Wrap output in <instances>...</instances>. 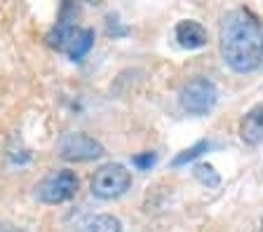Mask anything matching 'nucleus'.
Masks as SVG:
<instances>
[{
  "label": "nucleus",
  "mask_w": 263,
  "mask_h": 232,
  "mask_svg": "<svg viewBox=\"0 0 263 232\" xmlns=\"http://www.w3.org/2000/svg\"><path fill=\"white\" fill-rule=\"evenodd\" d=\"M174 35L183 50H197V47L207 45V31H204V26L200 22H193V19H183V22L176 24Z\"/></svg>",
  "instance_id": "obj_7"
},
{
  "label": "nucleus",
  "mask_w": 263,
  "mask_h": 232,
  "mask_svg": "<svg viewBox=\"0 0 263 232\" xmlns=\"http://www.w3.org/2000/svg\"><path fill=\"white\" fill-rule=\"evenodd\" d=\"M207 148H209V141H197L193 148H188V150H183L181 155H176L172 164H174V166H183L186 162H193L195 157H200V155H202Z\"/></svg>",
  "instance_id": "obj_12"
},
{
  "label": "nucleus",
  "mask_w": 263,
  "mask_h": 232,
  "mask_svg": "<svg viewBox=\"0 0 263 232\" xmlns=\"http://www.w3.org/2000/svg\"><path fill=\"white\" fill-rule=\"evenodd\" d=\"M240 138L247 145L263 143V101L249 108L240 120Z\"/></svg>",
  "instance_id": "obj_6"
},
{
  "label": "nucleus",
  "mask_w": 263,
  "mask_h": 232,
  "mask_svg": "<svg viewBox=\"0 0 263 232\" xmlns=\"http://www.w3.org/2000/svg\"><path fill=\"white\" fill-rule=\"evenodd\" d=\"M195 178L200 183H204V185H207V188H216V185H219L221 183V176H219V172H216V169H214L212 164H207V162H200V164L195 166Z\"/></svg>",
  "instance_id": "obj_11"
},
{
  "label": "nucleus",
  "mask_w": 263,
  "mask_h": 232,
  "mask_svg": "<svg viewBox=\"0 0 263 232\" xmlns=\"http://www.w3.org/2000/svg\"><path fill=\"white\" fill-rule=\"evenodd\" d=\"M132 185V174L127 172L122 164H104L99 166L97 172H94L92 181H89V188L97 197L101 199H115L125 195Z\"/></svg>",
  "instance_id": "obj_3"
},
{
  "label": "nucleus",
  "mask_w": 263,
  "mask_h": 232,
  "mask_svg": "<svg viewBox=\"0 0 263 232\" xmlns=\"http://www.w3.org/2000/svg\"><path fill=\"white\" fill-rule=\"evenodd\" d=\"M78 33H80V28H78L76 24H71V22H66V19H61V22L57 24L52 31H49L47 45H49V47H54L57 52H66V54H68V50H71L73 40L78 38Z\"/></svg>",
  "instance_id": "obj_8"
},
{
  "label": "nucleus",
  "mask_w": 263,
  "mask_h": 232,
  "mask_svg": "<svg viewBox=\"0 0 263 232\" xmlns=\"http://www.w3.org/2000/svg\"><path fill=\"white\" fill-rule=\"evenodd\" d=\"M155 162H158V155H155V153H143V155H134V157H132V164L139 166L141 172L151 169Z\"/></svg>",
  "instance_id": "obj_13"
},
{
  "label": "nucleus",
  "mask_w": 263,
  "mask_h": 232,
  "mask_svg": "<svg viewBox=\"0 0 263 232\" xmlns=\"http://www.w3.org/2000/svg\"><path fill=\"white\" fill-rule=\"evenodd\" d=\"M57 153H59L61 160H68V162H89L104 155V145L99 143L97 138L87 136V134L73 132V134H66L59 141Z\"/></svg>",
  "instance_id": "obj_5"
},
{
  "label": "nucleus",
  "mask_w": 263,
  "mask_h": 232,
  "mask_svg": "<svg viewBox=\"0 0 263 232\" xmlns=\"http://www.w3.org/2000/svg\"><path fill=\"white\" fill-rule=\"evenodd\" d=\"M219 101V89L207 77H195L179 92V103L188 115H207Z\"/></svg>",
  "instance_id": "obj_2"
},
{
  "label": "nucleus",
  "mask_w": 263,
  "mask_h": 232,
  "mask_svg": "<svg viewBox=\"0 0 263 232\" xmlns=\"http://www.w3.org/2000/svg\"><path fill=\"white\" fill-rule=\"evenodd\" d=\"M92 45H94V31L92 28H80V33H78V38L73 40L71 50H68V56L73 61H80L82 56L92 50Z\"/></svg>",
  "instance_id": "obj_10"
},
{
  "label": "nucleus",
  "mask_w": 263,
  "mask_h": 232,
  "mask_svg": "<svg viewBox=\"0 0 263 232\" xmlns=\"http://www.w3.org/2000/svg\"><path fill=\"white\" fill-rule=\"evenodd\" d=\"M78 232H122V223L110 214H101L85 221Z\"/></svg>",
  "instance_id": "obj_9"
},
{
  "label": "nucleus",
  "mask_w": 263,
  "mask_h": 232,
  "mask_svg": "<svg viewBox=\"0 0 263 232\" xmlns=\"http://www.w3.org/2000/svg\"><path fill=\"white\" fill-rule=\"evenodd\" d=\"M221 56L235 73H252L263 64V26L247 7L230 10L221 22Z\"/></svg>",
  "instance_id": "obj_1"
},
{
  "label": "nucleus",
  "mask_w": 263,
  "mask_h": 232,
  "mask_svg": "<svg viewBox=\"0 0 263 232\" xmlns=\"http://www.w3.org/2000/svg\"><path fill=\"white\" fill-rule=\"evenodd\" d=\"M0 232H19V230L12 225H5V223H0Z\"/></svg>",
  "instance_id": "obj_14"
},
{
  "label": "nucleus",
  "mask_w": 263,
  "mask_h": 232,
  "mask_svg": "<svg viewBox=\"0 0 263 232\" xmlns=\"http://www.w3.org/2000/svg\"><path fill=\"white\" fill-rule=\"evenodd\" d=\"M78 193V176L68 169H59L45 176L35 188V197L45 204H61Z\"/></svg>",
  "instance_id": "obj_4"
},
{
  "label": "nucleus",
  "mask_w": 263,
  "mask_h": 232,
  "mask_svg": "<svg viewBox=\"0 0 263 232\" xmlns=\"http://www.w3.org/2000/svg\"><path fill=\"white\" fill-rule=\"evenodd\" d=\"M261 230H263V218H261Z\"/></svg>",
  "instance_id": "obj_15"
}]
</instances>
